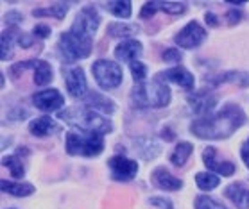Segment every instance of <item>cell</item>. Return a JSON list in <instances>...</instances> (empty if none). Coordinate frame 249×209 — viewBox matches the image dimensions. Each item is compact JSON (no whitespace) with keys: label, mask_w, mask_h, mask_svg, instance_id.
Listing matches in <instances>:
<instances>
[{"label":"cell","mask_w":249,"mask_h":209,"mask_svg":"<svg viewBox=\"0 0 249 209\" xmlns=\"http://www.w3.org/2000/svg\"><path fill=\"white\" fill-rule=\"evenodd\" d=\"M244 122H246V114L242 109L235 104H228L226 108L213 116L196 120L190 125V130L192 134L203 140H222V138L231 136Z\"/></svg>","instance_id":"obj_1"},{"label":"cell","mask_w":249,"mask_h":209,"mask_svg":"<svg viewBox=\"0 0 249 209\" xmlns=\"http://www.w3.org/2000/svg\"><path fill=\"white\" fill-rule=\"evenodd\" d=\"M170 100V90L160 79L142 82L131 91V102L135 108H163Z\"/></svg>","instance_id":"obj_2"},{"label":"cell","mask_w":249,"mask_h":209,"mask_svg":"<svg viewBox=\"0 0 249 209\" xmlns=\"http://www.w3.org/2000/svg\"><path fill=\"white\" fill-rule=\"evenodd\" d=\"M59 118L65 120L67 124L79 127V130H88V132H109L111 130V122L104 118L101 114H97L93 109H79L70 108L59 113Z\"/></svg>","instance_id":"obj_3"},{"label":"cell","mask_w":249,"mask_h":209,"mask_svg":"<svg viewBox=\"0 0 249 209\" xmlns=\"http://www.w3.org/2000/svg\"><path fill=\"white\" fill-rule=\"evenodd\" d=\"M104 148V140L101 132H88V130H72L67 134V152L70 156H97Z\"/></svg>","instance_id":"obj_4"},{"label":"cell","mask_w":249,"mask_h":209,"mask_svg":"<svg viewBox=\"0 0 249 209\" xmlns=\"http://www.w3.org/2000/svg\"><path fill=\"white\" fill-rule=\"evenodd\" d=\"M59 50H61L65 63H74L77 59H85L91 52V38H83L74 32H65L59 38Z\"/></svg>","instance_id":"obj_5"},{"label":"cell","mask_w":249,"mask_h":209,"mask_svg":"<svg viewBox=\"0 0 249 209\" xmlns=\"http://www.w3.org/2000/svg\"><path fill=\"white\" fill-rule=\"evenodd\" d=\"M91 72L95 75L97 84L104 88V90H111L122 82V68L117 64L115 61L109 59H99L93 63Z\"/></svg>","instance_id":"obj_6"},{"label":"cell","mask_w":249,"mask_h":209,"mask_svg":"<svg viewBox=\"0 0 249 209\" xmlns=\"http://www.w3.org/2000/svg\"><path fill=\"white\" fill-rule=\"evenodd\" d=\"M99 23H101V18H99L95 9H93V7H85V9L77 15L75 22L72 23L70 32L77 34V36H83V38H91V36L95 34Z\"/></svg>","instance_id":"obj_7"},{"label":"cell","mask_w":249,"mask_h":209,"mask_svg":"<svg viewBox=\"0 0 249 209\" xmlns=\"http://www.w3.org/2000/svg\"><path fill=\"white\" fill-rule=\"evenodd\" d=\"M206 38V31H204L197 22H190L174 36L176 45L183 47V48H196L204 41Z\"/></svg>","instance_id":"obj_8"},{"label":"cell","mask_w":249,"mask_h":209,"mask_svg":"<svg viewBox=\"0 0 249 209\" xmlns=\"http://www.w3.org/2000/svg\"><path fill=\"white\" fill-rule=\"evenodd\" d=\"M108 164L111 168L113 179H117V181H131L138 172V163L133 159L124 158V156H113L108 161Z\"/></svg>","instance_id":"obj_9"},{"label":"cell","mask_w":249,"mask_h":209,"mask_svg":"<svg viewBox=\"0 0 249 209\" xmlns=\"http://www.w3.org/2000/svg\"><path fill=\"white\" fill-rule=\"evenodd\" d=\"M65 79H67L68 93H70L72 98H86L88 90H86V77L83 68L75 66L72 70H68Z\"/></svg>","instance_id":"obj_10"},{"label":"cell","mask_w":249,"mask_h":209,"mask_svg":"<svg viewBox=\"0 0 249 209\" xmlns=\"http://www.w3.org/2000/svg\"><path fill=\"white\" fill-rule=\"evenodd\" d=\"M33 102L41 111H56L65 104V98L57 90H43L33 96Z\"/></svg>","instance_id":"obj_11"},{"label":"cell","mask_w":249,"mask_h":209,"mask_svg":"<svg viewBox=\"0 0 249 209\" xmlns=\"http://www.w3.org/2000/svg\"><path fill=\"white\" fill-rule=\"evenodd\" d=\"M203 159L206 168L215 172V174H221V176H233L235 172V164L230 163V161H221V159L215 158V148L213 147H206L203 152Z\"/></svg>","instance_id":"obj_12"},{"label":"cell","mask_w":249,"mask_h":209,"mask_svg":"<svg viewBox=\"0 0 249 209\" xmlns=\"http://www.w3.org/2000/svg\"><path fill=\"white\" fill-rule=\"evenodd\" d=\"M156 11H165L170 15H181L185 13V4L181 2H147L142 7L140 16L142 18H151Z\"/></svg>","instance_id":"obj_13"},{"label":"cell","mask_w":249,"mask_h":209,"mask_svg":"<svg viewBox=\"0 0 249 209\" xmlns=\"http://www.w3.org/2000/svg\"><path fill=\"white\" fill-rule=\"evenodd\" d=\"M160 80H172L176 84L183 86L185 90H192L194 88V75L188 72L187 68L183 66H176V68H170L167 72H161L158 75Z\"/></svg>","instance_id":"obj_14"},{"label":"cell","mask_w":249,"mask_h":209,"mask_svg":"<svg viewBox=\"0 0 249 209\" xmlns=\"http://www.w3.org/2000/svg\"><path fill=\"white\" fill-rule=\"evenodd\" d=\"M29 130H31L33 136L41 138V136H51V134H54V132H57V130H59V125H57L51 116H40V118H36L31 122Z\"/></svg>","instance_id":"obj_15"},{"label":"cell","mask_w":249,"mask_h":209,"mask_svg":"<svg viewBox=\"0 0 249 209\" xmlns=\"http://www.w3.org/2000/svg\"><path fill=\"white\" fill-rule=\"evenodd\" d=\"M224 193L238 209H249V188L240 182H235L231 186H228Z\"/></svg>","instance_id":"obj_16"},{"label":"cell","mask_w":249,"mask_h":209,"mask_svg":"<svg viewBox=\"0 0 249 209\" xmlns=\"http://www.w3.org/2000/svg\"><path fill=\"white\" fill-rule=\"evenodd\" d=\"M188 102H190V108H192L196 113L204 114L213 109V106H215V102H217V96L208 95L206 91H201V93H196V95L188 96Z\"/></svg>","instance_id":"obj_17"},{"label":"cell","mask_w":249,"mask_h":209,"mask_svg":"<svg viewBox=\"0 0 249 209\" xmlns=\"http://www.w3.org/2000/svg\"><path fill=\"white\" fill-rule=\"evenodd\" d=\"M153 182L161 190H167V192H176L183 186V182L179 179H176L174 176H170L165 168H156L153 172Z\"/></svg>","instance_id":"obj_18"},{"label":"cell","mask_w":249,"mask_h":209,"mask_svg":"<svg viewBox=\"0 0 249 209\" xmlns=\"http://www.w3.org/2000/svg\"><path fill=\"white\" fill-rule=\"evenodd\" d=\"M142 54V45L135 40H127L122 41L117 48H115V57L120 59V61H131L135 63L136 57Z\"/></svg>","instance_id":"obj_19"},{"label":"cell","mask_w":249,"mask_h":209,"mask_svg":"<svg viewBox=\"0 0 249 209\" xmlns=\"http://www.w3.org/2000/svg\"><path fill=\"white\" fill-rule=\"evenodd\" d=\"M85 104H86V108L88 109H101V111L109 113V114L115 111L113 102L109 100V98H106L104 95H101V93H95V91H91V93L86 95Z\"/></svg>","instance_id":"obj_20"},{"label":"cell","mask_w":249,"mask_h":209,"mask_svg":"<svg viewBox=\"0 0 249 209\" xmlns=\"http://www.w3.org/2000/svg\"><path fill=\"white\" fill-rule=\"evenodd\" d=\"M210 84H221V82H233V84H238L242 88H248L249 86V74L248 72H226V74H221L213 77V79L208 80Z\"/></svg>","instance_id":"obj_21"},{"label":"cell","mask_w":249,"mask_h":209,"mask_svg":"<svg viewBox=\"0 0 249 209\" xmlns=\"http://www.w3.org/2000/svg\"><path fill=\"white\" fill-rule=\"evenodd\" d=\"M34 82L38 86H45L52 80V68L45 61H33Z\"/></svg>","instance_id":"obj_22"},{"label":"cell","mask_w":249,"mask_h":209,"mask_svg":"<svg viewBox=\"0 0 249 209\" xmlns=\"http://www.w3.org/2000/svg\"><path fill=\"white\" fill-rule=\"evenodd\" d=\"M136 145H138L136 150L143 159H153L160 154V145L154 142L153 138H142L136 142Z\"/></svg>","instance_id":"obj_23"},{"label":"cell","mask_w":249,"mask_h":209,"mask_svg":"<svg viewBox=\"0 0 249 209\" xmlns=\"http://www.w3.org/2000/svg\"><path fill=\"white\" fill-rule=\"evenodd\" d=\"M140 31V27L138 25H135V23H109L108 25V34L109 36H113V38H127V36H131V34H135Z\"/></svg>","instance_id":"obj_24"},{"label":"cell","mask_w":249,"mask_h":209,"mask_svg":"<svg viewBox=\"0 0 249 209\" xmlns=\"http://www.w3.org/2000/svg\"><path fill=\"white\" fill-rule=\"evenodd\" d=\"M0 186H2V192L11 193L15 197H27V195H33L34 193L33 184H17V182L11 181H2Z\"/></svg>","instance_id":"obj_25"},{"label":"cell","mask_w":249,"mask_h":209,"mask_svg":"<svg viewBox=\"0 0 249 209\" xmlns=\"http://www.w3.org/2000/svg\"><path fill=\"white\" fill-rule=\"evenodd\" d=\"M192 152H194L192 143L183 142L174 148V152H172V156H170V161H172L174 166H183V164L187 163V159L190 158V154Z\"/></svg>","instance_id":"obj_26"},{"label":"cell","mask_w":249,"mask_h":209,"mask_svg":"<svg viewBox=\"0 0 249 209\" xmlns=\"http://www.w3.org/2000/svg\"><path fill=\"white\" fill-rule=\"evenodd\" d=\"M111 15L119 18H129L131 16V2L129 0H109L104 4Z\"/></svg>","instance_id":"obj_27"},{"label":"cell","mask_w":249,"mask_h":209,"mask_svg":"<svg viewBox=\"0 0 249 209\" xmlns=\"http://www.w3.org/2000/svg\"><path fill=\"white\" fill-rule=\"evenodd\" d=\"M196 182L201 190H213V188L219 186L221 179L217 176H212V174H204V172H199L196 176Z\"/></svg>","instance_id":"obj_28"},{"label":"cell","mask_w":249,"mask_h":209,"mask_svg":"<svg viewBox=\"0 0 249 209\" xmlns=\"http://www.w3.org/2000/svg\"><path fill=\"white\" fill-rule=\"evenodd\" d=\"M67 4H54L52 7H49V9H34V16H54V18H63L65 16V13H67Z\"/></svg>","instance_id":"obj_29"},{"label":"cell","mask_w":249,"mask_h":209,"mask_svg":"<svg viewBox=\"0 0 249 209\" xmlns=\"http://www.w3.org/2000/svg\"><path fill=\"white\" fill-rule=\"evenodd\" d=\"M2 163L6 164V166H9V170H11V174L17 179H22L23 177V166H22V161L17 158V156H7V158H4V161Z\"/></svg>","instance_id":"obj_30"},{"label":"cell","mask_w":249,"mask_h":209,"mask_svg":"<svg viewBox=\"0 0 249 209\" xmlns=\"http://www.w3.org/2000/svg\"><path fill=\"white\" fill-rule=\"evenodd\" d=\"M13 56V32L6 31L2 34V61H7Z\"/></svg>","instance_id":"obj_31"},{"label":"cell","mask_w":249,"mask_h":209,"mask_svg":"<svg viewBox=\"0 0 249 209\" xmlns=\"http://www.w3.org/2000/svg\"><path fill=\"white\" fill-rule=\"evenodd\" d=\"M196 209H226L222 204H219L213 198L206 197V195H201V197L196 198Z\"/></svg>","instance_id":"obj_32"},{"label":"cell","mask_w":249,"mask_h":209,"mask_svg":"<svg viewBox=\"0 0 249 209\" xmlns=\"http://www.w3.org/2000/svg\"><path fill=\"white\" fill-rule=\"evenodd\" d=\"M131 74H133V79L136 82H142V80L145 79V75H147V68L143 66L140 61H135L131 63Z\"/></svg>","instance_id":"obj_33"},{"label":"cell","mask_w":249,"mask_h":209,"mask_svg":"<svg viewBox=\"0 0 249 209\" xmlns=\"http://www.w3.org/2000/svg\"><path fill=\"white\" fill-rule=\"evenodd\" d=\"M149 204H153L154 208H160V209H172V202H170L169 198L153 197L151 200H149Z\"/></svg>","instance_id":"obj_34"},{"label":"cell","mask_w":249,"mask_h":209,"mask_svg":"<svg viewBox=\"0 0 249 209\" xmlns=\"http://www.w3.org/2000/svg\"><path fill=\"white\" fill-rule=\"evenodd\" d=\"M181 52L178 50V48H169V50L163 52V61H170V63H176V61H181Z\"/></svg>","instance_id":"obj_35"},{"label":"cell","mask_w":249,"mask_h":209,"mask_svg":"<svg viewBox=\"0 0 249 209\" xmlns=\"http://www.w3.org/2000/svg\"><path fill=\"white\" fill-rule=\"evenodd\" d=\"M33 34L36 36V38H47V36L51 34V27L45 25V23H40V25H36V27H34Z\"/></svg>","instance_id":"obj_36"},{"label":"cell","mask_w":249,"mask_h":209,"mask_svg":"<svg viewBox=\"0 0 249 209\" xmlns=\"http://www.w3.org/2000/svg\"><path fill=\"white\" fill-rule=\"evenodd\" d=\"M226 16H228V23H230V25H235V23L240 22L242 15H240V13H237V11H230Z\"/></svg>","instance_id":"obj_37"},{"label":"cell","mask_w":249,"mask_h":209,"mask_svg":"<svg viewBox=\"0 0 249 209\" xmlns=\"http://www.w3.org/2000/svg\"><path fill=\"white\" fill-rule=\"evenodd\" d=\"M240 154H242V159L246 161V164H248V168H249V140L246 142V145L242 147V152H240Z\"/></svg>","instance_id":"obj_38"},{"label":"cell","mask_w":249,"mask_h":209,"mask_svg":"<svg viewBox=\"0 0 249 209\" xmlns=\"http://www.w3.org/2000/svg\"><path fill=\"white\" fill-rule=\"evenodd\" d=\"M161 138H165V140H167V142H172V140H174L176 136L172 134V130H170L169 127H165V129L161 130Z\"/></svg>","instance_id":"obj_39"},{"label":"cell","mask_w":249,"mask_h":209,"mask_svg":"<svg viewBox=\"0 0 249 209\" xmlns=\"http://www.w3.org/2000/svg\"><path fill=\"white\" fill-rule=\"evenodd\" d=\"M6 18H7V22H18V20H22V15L11 11V13H7Z\"/></svg>","instance_id":"obj_40"},{"label":"cell","mask_w":249,"mask_h":209,"mask_svg":"<svg viewBox=\"0 0 249 209\" xmlns=\"http://www.w3.org/2000/svg\"><path fill=\"white\" fill-rule=\"evenodd\" d=\"M206 22L210 23V25H213V27H217L219 25V22H217V18L213 13H206Z\"/></svg>","instance_id":"obj_41"}]
</instances>
